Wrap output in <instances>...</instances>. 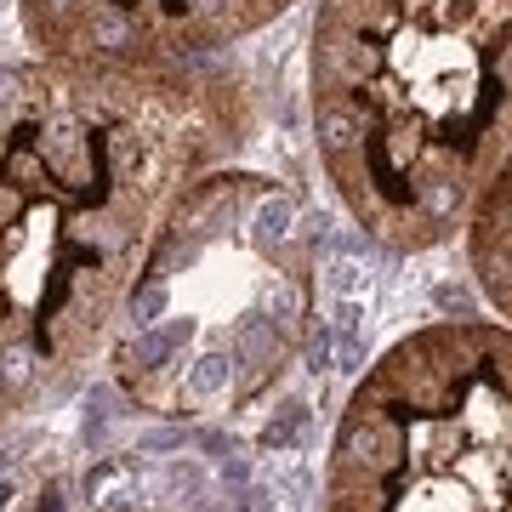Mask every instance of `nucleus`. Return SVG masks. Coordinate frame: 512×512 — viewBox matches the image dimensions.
Listing matches in <instances>:
<instances>
[{"label":"nucleus","mask_w":512,"mask_h":512,"mask_svg":"<svg viewBox=\"0 0 512 512\" xmlns=\"http://www.w3.org/2000/svg\"><path fill=\"white\" fill-rule=\"evenodd\" d=\"M126 18H120V12H97L92 18V46H126Z\"/></svg>","instance_id":"obj_4"},{"label":"nucleus","mask_w":512,"mask_h":512,"mask_svg":"<svg viewBox=\"0 0 512 512\" xmlns=\"http://www.w3.org/2000/svg\"><path fill=\"white\" fill-rule=\"evenodd\" d=\"M478 268H484L490 296L512 313V165L501 177V188H495L484 222H478Z\"/></svg>","instance_id":"obj_2"},{"label":"nucleus","mask_w":512,"mask_h":512,"mask_svg":"<svg viewBox=\"0 0 512 512\" xmlns=\"http://www.w3.org/2000/svg\"><path fill=\"white\" fill-rule=\"evenodd\" d=\"M330 512H512V330L444 325L365 376Z\"/></svg>","instance_id":"obj_1"},{"label":"nucleus","mask_w":512,"mask_h":512,"mask_svg":"<svg viewBox=\"0 0 512 512\" xmlns=\"http://www.w3.org/2000/svg\"><path fill=\"white\" fill-rule=\"evenodd\" d=\"M160 313H165V285L154 279V285H143V291L131 296V319H137V330H148Z\"/></svg>","instance_id":"obj_3"}]
</instances>
